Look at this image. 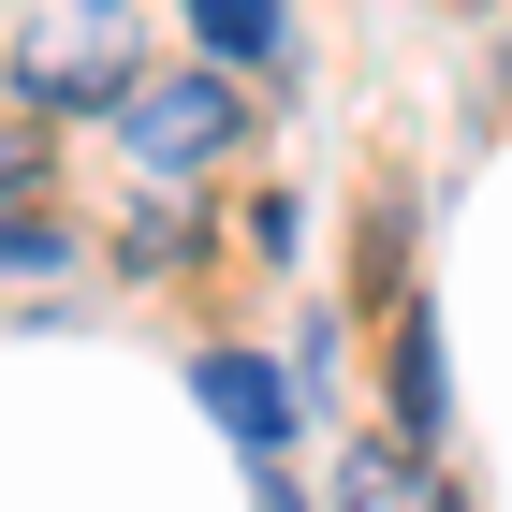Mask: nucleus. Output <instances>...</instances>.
Masks as SVG:
<instances>
[{
  "label": "nucleus",
  "instance_id": "f257e3e1",
  "mask_svg": "<svg viewBox=\"0 0 512 512\" xmlns=\"http://www.w3.org/2000/svg\"><path fill=\"white\" fill-rule=\"evenodd\" d=\"M235 132H249V88L220 74V59H191V74H132V103H118V147L147 161V176H205Z\"/></svg>",
  "mask_w": 512,
  "mask_h": 512
},
{
  "label": "nucleus",
  "instance_id": "f03ea898",
  "mask_svg": "<svg viewBox=\"0 0 512 512\" xmlns=\"http://www.w3.org/2000/svg\"><path fill=\"white\" fill-rule=\"evenodd\" d=\"M74 88L132 103V15H118V0H74V15L15 59V103H74Z\"/></svg>",
  "mask_w": 512,
  "mask_h": 512
},
{
  "label": "nucleus",
  "instance_id": "7ed1b4c3",
  "mask_svg": "<svg viewBox=\"0 0 512 512\" xmlns=\"http://www.w3.org/2000/svg\"><path fill=\"white\" fill-rule=\"evenodd\" d=\"M337 512H469L425 439H337Z\"/></svg>",
  "mask_w": 512,
  "mask_h": 512
},
{
  "label": "nucleus",
  "instance_id": "20e7f679",
  "mask_svg": "<svg viewBox=\"0 0 512 512\" xmlns=\"http://www.w3.org/2000/svg\"><path fill=\"white\" fill-rule=\"evenodd\" d=\"M191 381H205V410L235 425V454H264V469H278V454H293V381H278L264 352H205Z\"/></svg>",
  "mask_w": 512,
  "mask_h": 512
},
{
  "label": "nucleus",
  "instance_id": "39448f33",
  "mask_svg": "<svg viewBox=\"0 0 512 512\" xmlns=\"http://www.w3.org/2000/svg\"><path fill=\"white\" fill-rule=\"evenodd\" d=\"M454 425V366H439V322L410 308L395 322V439H439Z\"/></svg>",
  "mask_w": 512,
  "mask_h": 512
},
{
  "label": "nucleus",
  "instance_id": "423d86ee",
  "mask_svg": "<svg viewBox=\"0 0 512 512\" xmlns=\"http://www.w3.org/2000/svg\"><path fill=\"white\" fill-rule=\"evenodd\" d=\"M278 30H293L278 0H191V44L220 59V74H249V59H278Z\"/></svg>",
  "mask_w": 512,
  "mask_h": 512
},
{
  "label": "nucleus",
  "instance_id": "0eeeda50",
  "mask_svg": "<svg viewBox=\"0 0 512 512\" xmlns=\"http://www.w3.org/2000/svg\"><path fill=\"white\" fill-rule=\"evenodd\" d=\"M44 264H74V235L44 205H0V278H44Z\"/></svg>",
  "mask_w": 512,
  "mask_h": 512
},
{
  "label": "nucleus",
  "instance_id": "6e6552de",
  "mask_svg": "<svg viewBox=\"0 0 512 512\" xmlns=\"http://www.w3.org/2000/svg\"><path fill=\"white\" fill-rule=\"evenodd\" d=\"M30 176H44V118L0 88V205H30Z\"/></svg>",
  "mask_w": 512,
  "mask_h": 512
},
{
  "label": "nucleus",
  "instance_id": "1a4fd4ad",
  "mask_svg": "<svg viewBox=\"0 0 512 512\" xmlns=\"http://www.w3.org/2000/svg\"><path fill=\"white\" fill-rule=\"evenodd\" d=\"M454 15H498V0H454Z\"/></svg>",
  "mask_w": 512,
  "mask_h": 512
}]
</instances>
